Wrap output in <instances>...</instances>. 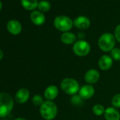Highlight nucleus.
<instances>
[{
	"label": "nucleus",
	"mask_w": 120,
	"mask_h": 120,
	"mask_svg": "<svg viewBox=\"0 0 120 120\" xmlns=\"http://www.w3.org/2000/svg\"><path fill=\"white\" fill-rule=\"evenodd\" d=\"M111 103L112 107L115 108H120V93H118L112 98Z\"/></svg>",
	"instance_id": "4be33fe9"
},
{
	"label": "nucleus",
	"mask_w": 120,
	"mask_h": 120,
	"mask_svg": "<svg viewBox=\"0 0 120 120\" xmlns=\"http://www.w3.org/2000/svg\"><path fill=\"white\" fill-rule=\"evenodd\" d=\"M95 94V88L92 85L90 84H86L80 88L79 95L80 97L83 100H88L91 98Z\"/></svg>",
	"instance_id": "6e6552de"
},
{
	"label": "nucleus",
	"mask_w": 120,
	"mask_h": 120,
	"mask_svg": "<svg viewBox=\"0 0 120 120\" xmlns=\"http://www.w3.org/2000/svg\"><path fill=\"white\" fill-rule=\"evenodd\" d=\"M30 97V92L26 88H21L17 91L15 95V100L18 103L23 104L26 102Z\"/></svg>",
	"instance_id": "2eb2a0df"
},
{
	"label": "nucleus",
	"mask_w": 120,
	"mask_h": 120,
	"mask_svg": "<svg viewBox=\"0 0 120 120\" xmlns=\"http://www.w3.org/2000/svg\"><path fill=\"white\" fill-rule=\"evenodd\" d=\"M14 107L12 97L6 93H0V117L7 116Z\"/></svg>",
	"instance_id": "f257e3e1"
},
{
	"label": "nucleus",
	"mask_w": 120,
	"mask_h": 120,
	"mask_svg": "<svg viewBox=\"0 0 120 120\" xmlns=\"http://www.w3.org/2000/svg\"><path fill=\"white\" fill-rule=\"evenodd\" d=\"M71 102L72 105H76V106H80L83 104V100L80 97L79 95H72L71 98Z\"/></svg>",
	"instance_id": "aec40b11"
},
{
	"label": "nucleus",
	"mask_w": 120,
	"mask_h": 120,
	"mask_svg": "<svg viewBox=\"0 0 120 120\" xmlns=\"http://www.w3.org/2000/svg\"><path fill=\"white\" fill-rule=\"evenodd\" d=\"M113 65V59L111 56L104 54L101 56L98 60V66L102 71H107L112 68Z\"/></svg>",
	"instance_id": "1a4fd4ad"
},
{
	"label": "nucleus",
	"mask_w": 120,
	"mask_h": 120,
	"mask_svg": "<svg viewBox=\"0 0 120 120\" xmlns=\"http://www.w3.org/2000/svg\"><path fill=\"white\" fill-rule=\"evenodd\" d=\"M104 116L106 120H120V113L114 107H109L105 109Z\"/></svg>",
	"instance_id": "4468645a"
},
{
	"label": "nucleus",
	"mask_w": 120,
	"mask_h": 120,
	"mask_svg": "<svg viewBox=\"0 0 120 120\" xmlns=\"http://www.w3.org/2000/svg\"><path fill=\"white\" fill-rule=\"evenodd\" d=\"M110 56L115 61H120V49L114 47L110 52Z\"/></svg>",
	"instance_id": "412c9836"
},
{
	"label": "nucleus",
	"mask_w": 120,
	"mask_h": 120,
	"mask_svg": "<svg viewBox=\"0 0 120 120\" xmlns=\"http://www.w3.org/2000/svg\"><path fill=\"white\" fill-rule=\"evenodd\" d=\"M62 42L65 45H72L76 42V36L74 33L71 32H65L63 33L60 37Z\"/></svg>",
	"instance_id": "dca6fc26"
},
{
	"label": "nucleus",
	"mask_w": 120,
	"mask_h": 120,
	"mask_svg": "<svg viewBox=\"0 0 120 120\" xmlns=\"http://www.w3.org/2000/svg\"><path fill=\"white\" fill-rule=\"evenodd\" d=\"M54 26L59 31L69 32L74 26V21L67 16L60 15L54 19Z\"/></svg>",
	"instance_id": "39448f33"
},
{
	"label": "nucleus",
	"mask_w": 120,
	"mask_h": 120,
	"mask_svg": "<svg viewBox=\"0 0 120 120\" xmlns=\"http://www.w3.org/2000/svg\"><path fill=\"white\" fill-rule=\"evenodd\" d=\"M73 52L78 56L88 55L91 49L90 44L85 40H79L73 45Z\"/></svg>",
	"instance_id": "423d86ee"
},
{
	"label": "nucleus",
	"mask_w": 120,
	"mask_h": 120,
	"mask_svg": "<svg viewBox=\"0 0 120 120\" xmlns=\"http://www.w3.org/2000/svg\"><path fill=\"white\" fill-rule=\"evenodd\" d=\"M2 3L1 1H0V10L2 9Z\"/></svg>",
	"instance_id": "bb28decb"
},
{
	"label": "nucleus",
	"mask_w": 120,
	"mask_h": 120,
	"mask_svg": "<svg viewBox=\"0 0 120 120\" xmlns=\"http://www.w3.org/2000/svg\"><path fill=\"white\" fill-rule=\"evenodd\" d=\"M38 8L39 11H40L42 12H46L50 9L51 4L48 1H46V0H41V1H40L38 2Z\"/></svg>",
	"instance_id": "a211bd4d"
},
{
	"label": "nucleus",
	"mask_w": 120,
	"mask_h": 120,
	"mask_svg": "<svg viewBox=\"0 0 120 120\" xmlns=\"http://www.w3.org/2000/svg\"><path fill=\"white\" fill-rule=\"evenodd\" d=\"M59 95V89L54 85L49 86L46 88L44 92V97L46 100L52 101L54 100Z\"/></svg>",
	"instance_id": "9b49d317"
},
{
	"label": "nucleus",
	"mask_w": 120,
	"mask_h": 120,
	"mask_svg": "<svg viewBox=\"0 0 120 120\" xmlns=\"http://www.w3.org/2000/svg\"><path fill=\"white\" fill-rule=\"evenodd\" d=\"M38 0H21L22 6L27 10H34L38 5Z\"/></svg>",
	"instance_id": "f3484780"
},
{
	"label": "nucleus",
	"mask_w": 120,
	"mask_h": 120,
	"mask_svg": "<svg viewBox=\"0 0 120 120\" xmlns=\"http://www.w3.org/2000/svg\"><path fill=\"white\" fill-rule=\"evenodd\" d=\"M15 120H26V119H24V118H22V117H19V118L16 119Z\"/></svg>",
	"instance_id": "a878e982"
},
{
	"label": "nucleus",
	"mask_w": 120,
	"mask_h": 120,
	"mask_svg": "<svg viewBox=\"0 0 120 120\" xmlns=\"http://www.w3.org/2000/svg\"><path fill=\"white\" fill-rule=\"evenodd\" d=\"M74 26L80 30H86L90 26V20L86 16H79L74 19Z\"/></svg>",
	"instance_id": "9d476101"
},
{
	"label": "nucleus",
	"mask_w": 120,
	"mask_h": 120,
	"mask_svg": "<svg viewBox=\"0 0 120 120\" xmlns=\"http://www.w3.org/2000/svg\"><path fill=\"white\" fill-rule=\"evenodd\" d=\"M32 102L36 106H41L42 104L44 102V100H43V98L41 95H35L32 98Z\"/></svg>",
	"instance_id": "5701e85b"
},
{
	"label": "nucleus",
	"mask_w": 120,
	"mask_h": 120,
	"mask_svg": "<svg viewBox=\"0 0 120 120\" xmlns=\"http://www.w3.org/2000/svg\"><path fill=\"white\" fill-rule=\"evenodd\" d=\"M7 28L8 31L12 35H18L22 30V26L21 23L15 19L9 21L7 23Z\"/></svg>",
	"instance_id": "f8f14e48"
},
{
	"label": "nucleus",
	"mask_w": 120,
	"mask_h": 120,
	"mask_svg": "<svg viewBox=\"0 0 120 120\" xmlns=\"http://www.w3.org/2000/svg\"><path fill=\"white\" fill-rule=\"evenodd\" d=\"M114 35L115 37L116 40L120 43V24H119L116 26L114 33Z\"/></svg>",
	"instance_id": "b1692460"
},
{
	"label": "nucleus",
	"mask_w": 120,
	"mask_h": 120,
	"mask_svg": "<svg viewBox=\"0 0 120 120\" xmlns=\"http://www.w3.org/2000/svg\"><path fill=\"white\" fill-rule=\"evenodd\" d=\"M100 73L98 70L95 69H90L86 71L84 75L85 81L90 85L96 83L100 79Z\"/></svg>",
	"instance_id": "0eeeda50"
},
{
	"label": "nucleus",
	"mask_w": 120,
	"mask_h": 120,
	"mask_svg": "<svg viewBox=\"0 0 120 120\" xmlns=\"http://www.w3.org/2000/svg\"><path fill=\"white\" fill-rule=\"evenodd\" d=\"M40 112L42 117L45 120H52L57 115V106L52 101H44V102L40 106Z\"/></svg>",
	"instance_id": "f03ea898"
},
{
	"label": "nucleus",
	"mask_w": 120,
	"mask_h": 120,
	"mask_svg": "<svg viewBox=\"0 0 120 120\" xmlns=\"http://www.w3.org/2000/svg\"><path fill=\"white\" fill-rule=\"evenodd\" d=\"M116 41L115 37L112 33H105L98 39V47L105 52H111L114 48Z\"/></svg>",
	"instance_id": "7ed1b4c3"
},
{
	"label": "nucleus",
	"mask_w": 120,
	"mask_h": 120,
	"mask_svg": "<svg viewBox=\"0 0 120 120\" xmlns=\"http://www.w3.org/2000/svg\"><path fill=\"white\" fill-rule=\"evenodd\" d=\"M105 109L101 104H96L93 107V112L96 116H101L105 114Z\"/></svg>",
	"instance_id": "6ab92c4d"
},
{
	"label": "nucleus",
	"mask_w": 120,
	"mask_h": 120,
	"mask_svg": "<svg viewBox=\"0 0 120 120\" xmlns=\"http://www.w3.org/2000/svg\"><path fill=\"white\" fill-rule=\"evenodd\" d=\"M62 90L69 95H74L79 93L80 90V85L79 82L73 78H65L60 83Z\"/></svg>",
	"instance_id": "20e7f679"
},
{
	"label": "nucleus",
	"mask_w": 120,
	"mask_h": 120,
	"mask_svg": "<svg viewBox=\"0 0 120 120\" xmlns=\"http://www.w3.org/2000/svg\"><path fill=\"white\" fill-rule=\"evenodd\" d=\"M30 18L31 21L36 26H41L45 22V16L40 11H33Z\"/></svg>",
	"instance_id": "ddd939ff"
},
{
	"label": "nucleus",
	"mask_w": 120,
	"mask_h": 120,
	"mask_svg": "<svg viewBox=\"0 0 120 120\" xmlns=\"http://www.w3.org/2000/svg\"><path fill=\"white\" fill-rule=\"evenodd\" d=\"M3 56H4V53H3L2 50L0 49V60H1L3 58Z\"/></svg>",
	"instance_id": "393cba45"
}]
</instances>
